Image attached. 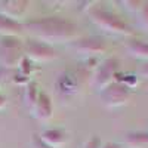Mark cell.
I'll return each mask as SVG.
<instances>
[{
	"mask_svg": "<svg viewBox=\"0 0 148 148\" xmlns=\"http://www.w3.org/2000/svg\"><path fill=\"white\" fill-rule=\"evenodd\" d=\"M27 28L30 34L36 37V40L43 43H67L71 40H76L79 34L77 25L71 21L58 16H47L40 19L28 21L22 25Z\"/></svg>",
	"mask_w": 148,
	"mask_h": 148,
	"instance_id": "1",
	"label": "cell"
},
{
	"mask_svg": "<svg viewBox=\"0 0 148 148\" xmlns=\"http://www.w3.org/2000/svg\"><path fill=\"white\" fill-rule=\"evenodd\" d=\"M88 14H89L90 21L101 30H104L105 33L117 34V36H132L133 34L132 28L123 19L114 15L113 12H108L102 8H92Z\"/></svg>",
	"mask_w": 148,
	"mask_h": 148,
	"instance_id": "2",
	"label": "cell"
},
{
	"mask_svg": "<svg viewBox=\"0 0 148 148\" xmlns=\"http://www.w3.org/2000/svg\"><path fill=\"white\" fill-rule=\"evenodd\" d=\"M24 58V46L16 37H2L0 40V64L2 67H18Z\"/></svg>",
	"mask_w": 148,
	"mask_h": 148,
	"instance_id": "3",
	"label": "cell"
},
{
	"mask_svg": "<svg viewBox=\"0 0 148 148\" xmlns=\"http://www.w3.org/2000/svg\"><path fill=\"white\" fill-rule=\"evenodd\" d=\"M102 104L107 108H117L121 105H126L132 96V92L129 88H126L125 84L121 83H111L110 86H107L105 89H102L99 92Z\"/></svg>",
	"mask_w": 148,
	"mask_h": 148,
	"instance_id": "4",
	"label": "cell"
},
{
	"mask_svg": "<svg viewBox=\"0 0 148 148\" xmlns=\"http://www.w3.org/2000/svg\"><path fill=\"white\" fill-rule=\"evenodd\" d=\"M119 65L120 62L117 58H108L96 67L95 76H93V84H95V88H98L99 92L105 89L107 86H110L111 83H114Z\"/></svg>",
	"mask_w": 148,
	"mask_h": 148,
	"instance_id": "5",
	"label": "cell"
},
{
	"mask_svg": "<svg viewBox=\"0 0 148 148\" xmlns=\"http://www.w3.org/2000/svg\"><path fill=\"white\" fill-rule=\"evenodd\" d=\"M24 53H25V58L33 61V62H47V61L55 59V56H56L53 47L51 45L39 42L36 39L25 42V45H24Z\"/></svg>",
	"mask_w": 148,
	"mask_h": 148,
	"instance_id": "6",
	"label": "cell"
},
{
	"mask_svg": "<svg viewBox=\"0 0 148 148\" xmlns=\"http://www.w3.org/2000/svg\"><path fill=\"white\" fill-rule=\"evenodd\" d=\"M73 47L79 55L84 56L86 59L96 58L98 55H101L107 51L105 42L99 39V37H86V39L74 40Z\"/></svg>",
	"mask_w": 148,
	"mask_h": 148,
	"instance_id": "7",
	"label": "cell"
},
{
	"mask_svg": "<svg viewBox=\"0 0 148 148\" xmlns=\"http://www.w3.org/2000/svg\"><path fill=\"white\" fill-rule=\"evenodd\" d=\"M27 8L28 2L25 0H3L0 2V15L18 22L21 18H24Z\"/></svg>",
	"mask_w": 148,
	"mask_h": 148,
	"instance_id": "8",
	"label": "cell"
},
{
	"mask_svg": "<svg viewBox=\"0 0 148 148\" xmlns=\"http://www.w3.org/2000/svg\"><path fill=\"white\" fill-rule=\"evenodd\" d=\"M33 116L36 119H39L42 121H46L52 117V101L45 92H39L37 101L34 104V107L31 108Z\"/></svg>",
	"mask_w": 148,
	"mask_h": 148,
	"instance_id": "9",
	"label": "cell"
},
{
	"mask_svg": "<svg viewBox=\"0 0 148 148\" xmlns=\"http://www.w3.org/2000/svg\"><path fill=\"white\" fill-rule=\"evenodd\" d=\"M40 139L52 148H62L67 144V133L61 129H49L40 135Z\"/></svg>",
	"mask_w": 148,
	"mask_h": 148,
	"instance_id": "10",
	"label": "cell"
},
{
	"mask_svg": "<svg viewBox=\"0 0 148 148\" xmlns=\"http://www.w3.org/2000/svg\"><path fill=\"white\" fill-rule=\"evenodd\" d=\"M126 51L130 56L144 59L148 62V43L142 40H130L126 43Z\"/></svg>",
	"mask_w": 148,
	"mask_h": 148,
	"instance_id": "11",
	"label": "cell"
},
{
	"mask_svg": "<svg viewBox=\"0 0 148 148\" xmlns=\"http://www.w3.org/2000/svg\"><path fill=\"white\" fill-rule=\"evenodd\" d=\"M21 31H22V25L19 22L0 15V36L2 37H15Z\"/></svg>",
	"mask_w": 148,
	"mask_h": 148,
	"instance_id": "12",
	"label": "cell"
},
{
	"mask_svg": "<svg viewBox=\"0 0 148 148\" xmlns=\"http://www.w3.org/2000/svg\"><path fill=\"white\" fill-rule=\"evenodd\" d=\"M127 148H148V132H130L125 138Z\"/></svg>",
	"mask_w": 148,
	"mask_h": 148,
	"instance_id": "13",
	"label": "cell"
},
{
	"mask_svg": "<svg viewBox=\"0 0 148 148\" xmlns=\"http://www.w3.org/2000/svg\"><path fill=\"white\" fill-rule=\"evenodd\" d=\"M37 96H39V90H37V84L34 82L28 83L27 88H25V95H24V99H25L27 107L31 110L37 101Z\"/></svg>",
	"mask_w": 148,
	"mask_h": 148,
	"instance_id": "14",
	"label": "cell"
},
{
	"mask_svg": "<svg viewBox=\"0 0 148 148\" xmlns=\"http://www.w3.org/2000/svg\"><path fill=\"white\" fill-rule=\"evenodd\" d=\"M59 83H61V92H70L73 93V90L79 89V82H76V79H74V76H62L59 77Z\"/></svg>",
	"mask_w": 148,
	"mask_h": 148,
	"instance_id": "15",
	"label": "cell"
},
{
	"mask_svg": "<svg viewBox=\"0 0 148 148\" xmlns=\"http://www.w3.org/2000/svg\"><path fill=\"white\" fill-rule=\"evenodd\" d=\"M139 25L148 31V2H145L139 10Z\"/></svg>",
	"mask_w": 148,
	"mask_h": 148,
	"instance_id": "16",
	"label": "cell"
},
{
	"mask_svg": "<svg viewBox=\"0 0 148 148\" xmlns=\"http://www.w3.org/2000/svg\"><path fill=\"white\" fill-rule=\"evenodd\" d=\"M121 5H125V8L129 10V12H139L141 10V8H142V5H144V2H121Z\"/></svg>",
	"mask_w": 148,
	"mask_h": 148,
	"instance_id": "17",
	"label": "cell"
},
{
	"mask_svg": "<svg viewBox=\"0 0 148 148\" xmlns=\"http://www.w3.org/2000/svg\"><path fill=\"white\" fill-rule=\"evenodd\" d=\"M30 148H52V147L46 145V144L40 139V136L33 135V136H31V141H30Z\"/></svg>",
	"mask_w": 148,
	"mask_h": 148,
	"instance_id": "18",
	"label": "cell"
},
{
	"mask_svg": "<svg viewBox=\"0 0 148 148\" xmlns=\"http://www.w3.org/2000/svg\"><path fill=\"white\" fill-rule=\"evenodd\" d=\"M101 147H102V142H101V139L98 138V136L90 138L88 142L83 145V148H101Z\"/></svg>",
	"mask_w": 148,
	"mask_h": 148,
	"instance_id": "19",
	"label": "cell"
},
{
	"mask_svg": "<svg viewBox=\"0 0 148 148\" xmlns=\"http://www.w3.org/2000/svg\"><path fill=\"white\" fill-rule=\"evenodd\" d=\"M139 76H142V77H147V79H148V62H145V64L139 68Z\"/></svg>",
	"mask_w": 148,
	"mask_h": 148,
	"instance_id": "20",
	"label": "cell"
},
{
	"mask_svg": "<svg viewBox=\"0 0 148 148\" xmlns=\"http://www.w3.org/2000/svg\"><path fill=\"white\" fill-rule=\"evenodd\" d=\"M101 148H123L120 144H116V142H107V144H104Z\"/></svg>",
	"mask_w": 148,
	"mask_h": 148,
	"instance_id": "21",
	"label": "cell"
},
{
	"mask_svg": "<svg viewBox=\"0 0 148 148\" xmlns=\"http://www.w3.org/2000/svg\"><path fill=\"white\" fill-rule=\"evenodd\" d=\"M6 107V98L0 95V110H3Z\"/></svg>",
	"mask_w": 148,
	"mask_h": 148,
	"instance_id": "22",
	"label": "cell"
}]
</instances>
